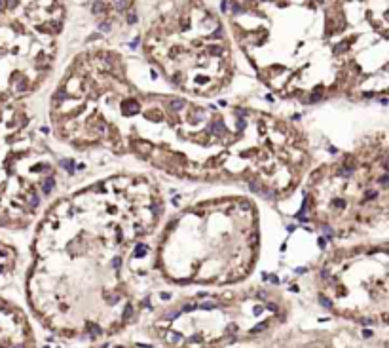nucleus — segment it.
Returning a JSON list of instances; mask_svg holds the SVG:
<instances>
[{
    "instance_id": "f257e3e1",
    "label": "nucleus",
    "mask_w": 389,
    "mask_h": 348,
    "mask_svg": "<svg viewBox=\"0 0 389 348\" xmlns=\"http://www.w3.org/2000/svg\"><path fill=\"white\" fill-rule=\"evenodd\" d=\"M55 130L76 148L131 152L186 179H239L281 196L300 183L306 141L273 114L230 106L226 112L173 95H146L127 82L122 59L82 53L55 101Z\"/></svg>"
},
{
    "instance_id": "f03ea898",
    "label": "nucleus",
    "mask_w": 389,
    "mask_h": 348,
    "mask_svg": "<svg viewBox=\"0 0 389 348\" xmlns=\"http://www.w3.org/2000/svg\"><path fill=\"white\" fill-rule=\"evenodd\" d=\"M163 198L144 175H112L49 205L27 295L38 319L74 339L114 335L139 316L156 268L148 238Z\"/></svg>"
},
{
    "instance_id": "7ed1b4c3",
    "label": "nucleus",
    "mask_w": 389,
    "mask_h": 348,
    "mask_svg": "<svg viewBox=\"0 0 389 348\" xmlns=\"http://www.w3.org/2000/svg\"><path fill=\"white\" fill-rule=\"evenodd\" d=\"M258 244L254 202L243 196L213 198L171 219L154 262L165 280L179 285H228L252 272Z\"/></svg>"
},
{
    "instance_id": "20e7f679",
    "label": "nucleus",
    "mask_w": 389,
    "mask_h": 348,
    "mask_svg": "<svg viewBox=\"0 0 389 348\" xmlns=\"http://www.w3.org/2000/svg\"><path fill=\"white\" fill-rule=\"evenodd\" d=\"M144 53L173 88L211 97L233 76L226 29L201 0H167L144 32Z\"/></svg>"
},
{
    "instance_id": "39448f33",
    "label": "nucleus",
    "mask_w": 389,
    "mask_h": 348,
    "mask_svg": "<svg viewBox=\"0 0 389 348\" xmlns=\"http://www.w3.org/2000/svg\"><path fill=\"white\" fill-rule=\"evenodd\" d=\"M389 175L385 143L344 154L311 173L306 209L338 238L387 221Z\"/></svg>"
},
{
    "instance_id": "423d86ee",
    "label": "nucleus",
    "mask_w": 389,
    "mask_h": 348,
    "mask_svg": "<svg viewBox=\"0 0 389 348\" xmlns=\"http://www.w3.org/2000/svg\"><path fill=\"white\" fill-rule=\"evenodd\" d=\"M57 184V160L19 101L0 103V226L32 223Z\"/></svg>"
},
{
    "instance_id": "0eeeda50",
    "label": "nucleus",
    "mask_w": 389,
    "mask_h": 348,
    "mask_svg": "<svg viewBox=\"0 0 389 348\" xmlns=\"http://www.w3.org/2000/svg\"><path fill=\"white\" fill-rule=\"evenodd\" d=\"M63 21L61 0H0V103L23 101L44 84Z\"/></svg>"
},
{
    "instance_id": "6e6552de",
    "label": "nucleus",
    "mask_w": 389,
    "mask_h": 348,
    "mask_svg": "<svg viewBox=\"0 0 389 348\" xmlns=\"http://www.w3.org/2000/svg\"><path fill=\"white\" fill-rule=\"evenodd\" d=\"M389 255L385 247L338 251L321 270V301L338 316L385 327L389 314Z\"/></svg>"
},
{
    "instance_id": "1a4fd4ad",
    "label": "nucleus",
    "mask_w": 389,
    "mask_h": 348,
    "mask_svg": "<svg viewBox=\"0 0 389 348\" xmlns=\"http://www.w3.org/2000/svg\"><path fill=\"white\" fill-rule=\"evenodd\" d=\"M34 343L25 314L13 302L0 299V346H31Z\"/></svg>"
},
{
    "instance_id": "9d476101",
    "label": "nucleus",
    "mask_w": 389,
    "mask_h": 348,
    "mask_svg": "<svg viewBox=\"0 0 389 348\" xmlns=\"http://www.w3.org/2000/svg\"><path fill=\"white\" fill-rule=\"evenodd\" d=\"M15 265H17V253L15 249L0 240V287L6 285L12 276H13V270H15Z\"/></svg>"
}]
</instances>
